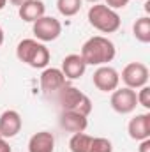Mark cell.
I'll list each match as a JSON object with an SVG mask.
<instances>
[{
    "mask_svg": "<svg viewBox=\"0 0 150 152\" xmlns=\"http://www.w3.org/2000/svg\"><path fill=\"white\" fill-rule=\"evenodd\" d=\"M32 32L39 42H50L58 39V36L62 34V23L57 18L44 14L42 18L32 23Z\"/></svg>",
    "mask_w": 150,
    "mask_h": 152,
    "instance_id": "5b68a950",
    "label": "cell"
},
{
    "mask_svg": "<svg viewBox=\"0 0 150 152\" xmlns=\"http://www.w3.org/2000/svg\"><path fill=\"white\" fill-rule=\"evenodd\" d=\"M129 4V0H106V5L113 9V11H117V9H124L125 5Z\"/></svg>",
    "mask_w": 150,
    "mask_h": 152,
    "instance_id": "44dd1931",
    "label": "cell"
},
{
    "mask_svg": "<svg viewBox=\"0 0 150 152\" xmlns=\"http://www.w3.org/2000/svg\"><path fill=\"white\" fill-rule=\"evenodd\" d=\"M133 34H134V37L138 39L140 42L149 44L150 42V18L149 16H141V18H138L134 21Z\"/></svg>",
    "mask_w": 150,
    "mask_h": 152,
    "instance_id": "2e32d148",
    "label": "cell"
},
{
    "mask_svg": "<svg viewBox=\"0 0 150 152\" xmlns=\"http://www.w3.org/2000/svg\"><path fill=\"white\" fill-rule=\"evenodd\" d=\"M136 99H138V104H141L143 108L150 110V87L149 85L140 88V92L136 94Z\"/></svg>",
    "mask_w": 150,
    "mask_h": 152,
    "instance_id": "ffe728a7",
    "label": "cell"
},
{
    "mask_svg": "<svg viewBox=\"0 0 150 152\" xmlns=\"http://www.w3.org/2000/svg\"><path fill=\"white\" fill-rule=\"evenodd\" d=\"M16 57L20 62L34 67L44 69L50 64V50L37 39H23L16 46Z\"/></svg>",
    "mask_w": 150,
    "mask_h": 152,
    "instance_id": "7a4b0ae2",
    "label": "cell"
},
{
    "mask_svg": "<svg viewBox=\"0 0 150 152\" xmlns=\"http://www.w3.org/2000/svg\"><path fill=\"white\" fill-rule=\"evenodd\" d=\"M0 152H12L11 151V145L5 142V138H2L0 136Z\"/></svg>",
    "mask_w": 150,
    "mask_h": 152,
    "instance_id": "603a6c76",
    "label": "cell"
},
{
    "mask_svg": "<svg viewBox=\"0 0 150 152\" xmlns=\"http://www.w3.org/2000/svg\"><path fill=\"white\" fill-rule=\"evenodd\" d=\"M92 143V136L87 133H74L69 140V149L71 152H88Z\"/></svg>",
    "mask_w": 150,
    "mask_h": 152,
    "instance_id": "e0dca14e",
    "label": "cell"
},
{
    "mask_svg": "<svg viewBox=\"0 0 150 152\" xmlns=\"http://www.w3.org/2000/svg\"><path fill=\"white\" fill-rule=\"evenodd\" d=\"M4 44V30H2V27H0V46Z\"/></svg>",
    "mask_w": 150,
    "mask_h": 152,
    "instance_id": "d4e9b609",
    "label": "cell"
},
{
    "mask_svg": "<svg viewBox=\"0 0 150 152\" xmlns=\"http://www.w3.org/2000/svg\"><path fill=\"white\" fill-rule=\"evenodd\" d=\"M5 4H7V0H0V11L5 7Z\"/></svg>",
    "mask_w": 150,
    "mask_h": 152,
    "instance_id": "484cf974",
    "label": "cell"
},
{
    "mask_svg": "<svg viewBox=\"0 0 150 152\" xmlns=\"http://www.w3.org/2000/svg\"><path fill=\"white\" fill-rule=\"evenodd\" d=\"M138 151L140 152H150V138L140 142V149H138Z\"/></svg>",
    "mask_w": 150,
    "mask_h": 152,
    "instance_id": "7402d4cb",
    "label": "cell"
},
{
    "mask_svg": "<svg viewBox=\"0 0 150 152\" xmlns=\"http://www.w3.org/2000/svg\"><path fill=\"white\" fill-rule=\"evenodd\" d=\"M127 133L133 140L141 142L150 138V113H138L129 120Z\"/></svg>",
    "mask_w": 150,
    "mask_h": 152,
    "instance_id": "8fae6325",
    "label": "cell"
},
{
    "mask_svg": "<svg viewBox=\"0 0 150 152\" xmlns=\"http://www.w3.org/2000/svg\"><path fill=\"white\" fill-rule=\"evenodd\" d=\"M60 127L69 131V133H85V129L88 127V117L78 113V112H69V110H62L60 113Z\"/></svg>",
    "mask_w": 150,
    "mask_h": 152,
    "instance_id": "7c38bea8",
    "label": "cell"
},
{
    "mask_svg": "<svg viewBox=\"0 0 150 152\" xmlns=\"http://www.w3.org/2000/svg\"><path fill=\"white\" fill-rule=\"evenodd\" d=\"M122 81L125 83V87L136 90L141 88L149 83V67L143 62H131L122 69Z\"/></svg>",
    "mask_w": 150,
    "mask_h": 152,
    "instance_id": "52a82bcc",
    "label": "cell"
},
{
    "mask_svg": "<svg viewBox=\"0 0 150 152\" xmlns=\"http://www.w3.org/2000/svg\"><path fill=\"white\" fill-rule=\"evenodd\" d=\"M60 71L64 73V76H66L67 80H79L81 76L85 75V71H87V64H85V60L81 58V55L71 53V55H67V57L62 60Z\"/></svg>",
    "mask_w": 150,
    "mask_h": 152,
    "instance_id": "4fadbf2b",
    "label": "cell"
},
{
    "mask_svg": "<svg viewBox=\"0 0 150 152\" xmlns=\"http://www.w3.org/2000/svg\"><path fill=\"white\" fill-rule=\"evenodd\" d=\"M57 101L62 106V110H69V112H78V113L88 117L92 112V101L87 94H83L79 88H76L73 85H64L58 92H57Z\"/></svg>",
    "mask_w": 150,
    "mask_h": 152,
    "instance_id": "277c9868",
    "label": "cell"
},
{
    "mask_svg": "<svg viewBox=\"0 0 150 152\" xmlns=\"http://www.w3.org/2000/svg\"><path fill=\"white\" fill-rule=\"evenodd\" d=\"M111 108L120 115L133 113L138 106V99H136V90L129 88V87H122V88H115L111 92V99H110Z\"/></svg>",
    "mask_w": 150,
    "mask_h": 152,
    "instance_id": "8992f818",
    "label": "cell"
},
{
    "mask_svg": "<svg viewBox=\"0 0 150 152\" xmlns=\"http://www.w3.org/2000/svg\"><path fill=\"white\" fill-rule=\"evenodd\" d=\"M28 152H55V136L50 131H39L28 140Z\"/></svg>",
    "mask_w": 150,
    "mask_h": 152,
    "instance_id": "5bb4252c",
    "label": "cell"
},
{
    "mask_svg": "<svg viewBox=\"0 0 150 152\" xmlns=\"http://www.w3.org/2000/svg\"><path fill=\"white\" fill-rule=\"evenodd\" d=\"M81 2L83 0H57V9L62 16L66 18H71L79 12L81 9Z\"/></svg>",
    "mask_w": 150,
    "mask_h": 152,
    "instance_id": "ac0fdd59",
    "label": "cell"
},
{
    "mask_svg": "<svg viewBox=\"0 0 150 152\" xmlns=\"http://www.w3.org/2000/svg\"><path fill=\"white\" fill-rule=\"evenodd\" d=\"M87 2H92V4H99L101 0H87Z\"/></svg>",
    "mask_w": 150,
    "mask_h": 152,
    "instance_id": "4316f807",
    "label": "cell"
},
{
    "mask_svg": "<svg viewBox=\"0 0 150 152\" xmlns=\"http://www.w3.org/2000/svg\"><path fill=\"white\" fill-rule=\"evenodd\" d=\"M9 2H11V4H12L14 7H18V9H20V7H21L23 4H27V2H30V0H9Z\"/></svg>",
    "mask_w": 150,
    "mask_h": 152,
    "instance_id": "cb8c5ba5",
    "label": "cell"
},
{
    "mask_svg": "<svg viewBox=\"0 0 150 152\" xmlns=\"http://www.w3.org/2000/svg\"><path fill=\"white\" fill-rule=\"evenodd\" d=\"M92 81H94V87L97 90H101V92H113L115 88H118L120 75L111 66H99L94 71Z\"/></svg>",
    "mask_w": 150,
    "mask_h": 152,
    "instance_id": "ba28073f",
    "label": "cell"
},
{
    "mask_svg": "<svg viewBox=\"0 0 150 152\" xmlns=\"http://www.w3.org/2000/svg\"><path fill=\"white\" fill-rule=\"evenodd\" d=\"M87 18H88V23L95 30H99L103 34H113V32H117L120 28V23H122L118 12L110 9L106 4H101V2L94 4L88 9Z\"/></svg>",
    "mask_w": 150,
    "mask_h": 152,
    "instance_id": "3957f363",
    "label": "cell"
},
{
    "mask_svg": "<svg viewBox=\"0 0 150 152\" xmlns=\"http://www.w3.org/2000/svg\"><path fill=\"white\" fill-rule=\"evenodd\" d=\"M81 58L87 66H108L117 55V48L104 36H94L87 39L81 46Z\"/></svg>",
    "mask_w": 150,
    "mask_h": 152,
    "instance_id": "6da1fadb",
    "label": "cell"
},
{
    "mask_svg": "<svg viewBox=\"0 0 150 152\" xmlns=\"http://www.w3.org/2000/svg\"><path fill=\"white\" fill-rule=\"evenodd\" d=\"M39 81H41L42 92H46V94L58 92L64 85H67V78L57 67H44V71L41 73V80Z\"/></svg>",
    "mask_w": 150,
    "mask_h": 152,
    "instance_id": "9c48e42d",
    "label": "cell"
},
{
    "mask_svg": "<svg viewBox=\"0 0 150 152\" xmlns=\"http://www.w3.org/2000/svg\"><path fill=\"white\" fill-rule=\"evenodd\" d=\"M88 152H113V143L108 138H92V143H90V149Z\"/></svg>",
    "mask_w": 150,
    "mask_h": 152,
    "instance_id": "d6986e66",
    "label": "cell"
},
{
    "mask_svg": "<svg viewBox=\"0 0 150 152\" xmlns=\"http://www.w3.org/2000/svg\"><path fill=\"white\" fill-rule=\"evenodd\" d=\"M18 14L23 21L27 23H34L37 21L39 18H42L46 14V5L42 0H30L27 4H23L20 9H18Z\"/></svg>",
    "mask_w": 150,
    "mask_h": 152,
    "instance_id": "9a60e30c",
    "label": "cell"
},
{
    "mask_svg": "<svg viewBox=\"0 0 150 152\" xmlns=\"http://www.w3.org/2000/svg\"><path fill=\"white\" fill-rule=\"evenodd\" d=\"M23 127L21 115L16 110H5L0 115V136L2 138H12L16 136Z\"/></svg>",
    "mask_w": 150,
    "mask_h": 152,
    "instance_id": "30bf717a",
    "label": "cell"
}]
</instances>
